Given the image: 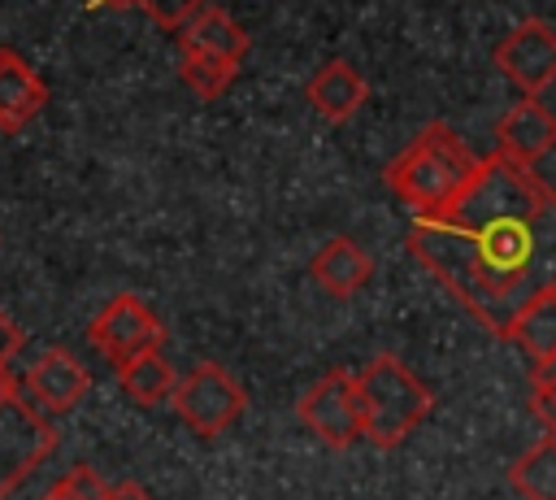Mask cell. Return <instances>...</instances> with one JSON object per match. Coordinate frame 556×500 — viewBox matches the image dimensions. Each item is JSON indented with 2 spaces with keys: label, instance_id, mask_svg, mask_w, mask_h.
<instances>
[{
  "label": "cell",
  "instance_id": "obj_1",
  "mask_svg": "<svg viewBox=\"0 0 556 500\" xmlns=\"http://www.w3.org/2000/svg\"><path fill=\"white\" fill-rule=\"evenodd\" d=\"M408 252L478 317L508 339L513 322L556 291V191L500 148L482 157L469 191L439 217H413Z\"/></svg>",
  "mask_w": 556,
  "mask_h": 500
},
{
  "label": "cell",
  "instance_id": "obj_2",
  "mask_svg": "<svg viewBox=\"0 0 556 500\" xmlns=\"http://www.w3.org/2000/svg\"><path fill=\"white\" fill-rule=\"evenodd\" d=\"M478 170H482V157H473L469 143L447 122H430L382 170V178L413 217H439L469 191Z\"/></svg>",
  "mask_w": 556,
  "mask_h": 500
},
{
  "label": "cell",
  "instance_id": "obj_3",
  "mask_svg": "<svg viewBox=\"0 0 556 500\" xmlns=\"http://www.w3.org/2000/svg\"><path fill=\"white\" fill-rule=\"evenodd\" d=\"M356 391H361L365 439L374 448H400L434 409V391L395 352L369 357L365 370L356 374Z\"/></svg>",
  "mask_w": 556,
  "mask_h": 500
},
{
  "label": "cell",
  "instance_id": "obj_4",
  "mask_svg": "<svg viewBox=\"0 0 556 500\" xmlns=\"http://www.w3.org/2000/svg\"><path fill=\"white\" fill-rule=\"evenodd\" d=\"M87 339H91V348H96L113 370H122V365L139 361L143 352H156V348L165 343V326H161V317L148 309V300H139L135 291H117V296H109V300L100 304V313L91 317Z\"/></svg>",
  "mask_w": 556,
  "mask_h": 500
},
{
  "label": "cell",
  "instance_id": "obj_5",
  "mask_svg": "<svg viewBox=\"0 0 556 500\" xmlns=\"http://www.w3.org/2000/svg\"><path fill=\"white\" fill-rule=\"evenodd\" d=\"M248 409V391L230 378V370H222L217 361H195L174 391V413L200 435L213 439L222 430H230L239 422V413Z\"/></svg>",
  "mask_w": 556,
  "mask_h": 500
},
{
  "label": "cell",
  "instance_id": "obj_6",
  "mask_svg": "<svg viewBox=\"0 0 556 500\" xmlns=\"http://www.w3.org/2000/svg\"><path fill=\"white\" fill-rule=\"evenodd\" d=\"M300 422L326 443V448H352L356 439H365V417H361V391H356V374L348 370H330L321 374L295 404Z\"/></svg>",
  "mask_w": 556,
  "mask_h": 500
},
{
  "label": "cell",
  "instance_id": "obj_7",
  "mask_svg": "<svg viewBox=\"0 0 556 500\" xmlns=\"http://www.w3.org/2000/svg\"><path fill=\"white\" fill-rule=\"evenodd\" d=\"M56 448L52 422L35 409V396L0 400V500L17 491V483Z\"/></svg>",
  "mask_w": 556,
  "mask_h": 500
},
{
  "label": "cell",
  "instance_id": "obj_8",
  "mask_svg": "<svg viewBox=\"0 0 556 500\" xmlns=\"http://www.w3.org/2000/svg\"><path fill=\"white\" fill-rule=\"evenodd\" d=\"M495 70L521 91V96H543L556 83V26L526 17L517 22L491 52Z\"/></svg>",
  "mask_w": 556,
  "mask_h": 500
},
{
  "label": "cell",
  "instance_id": "obj_9",
  "mask_svg": "<svg viewBox=\"0 0 556 500\" xmlns=\"http://www.w3.org/2000/svg\"><path fill=\"white\" fill-rule=\"evenodd\" d=\"M495 139H500V152L504 157H513L521 165H539L556 148V113L539 96H526V100H517L500 117Z\"/></svg>",
  "mask_w": 556,
  "mask_h": 500
},
{
  "label": "cell",
  "instance_id": "obj_10",
  "mask_svg": "<svg viewBox=\"0 0 556 500\" xmlns=\"http://www.w3.org/2000/svg\"><path fill=\"white\" fill-rule=\"evenodd\" d=\"M91 387V374L83 370V361L70 352V348H48L30 370H26V391L52 409V413H65L74 409Z\"/></svg>",
  "mask_w": 556,
  "mask_h": 500
},
{
  "label": "cell",
  "instance_id": "obj_11",
  "mask_svg": "<svg viewBox=\"0 0 556 500\" xmlns=\"http://www.w3.org/2000/svg\"><path fill=\"white\" fill-rule=\"evenodd\" d=\"M43 104H48L43 78L26 65L22 52L0 48V130L4 135H17Z\"/></svg>",
  "mask_w": 556,
  "mask_h": 500
},
{
  "label": "cell",
  "instance_id": "obj_12",
  "mask_svg": "<svg viewBox=\"0 0 556 500\" xmlns=\"http://www.w3.org/2000/svg\"><path fill=\"white\" fill-rule=\"evenodd\" d=\"M308 104L326 117V122H348L361 113V104L369 100V83L356 65L348 61H326L308 83H304Z\"/></svg>",
  "mask_w": 556,
  "mask_h": 500
},
{
  "label": "cell",
  "instance_id": "obj_13",
  "mask_svg": "<svg viewBox=\"0 0 556 500\" xmlns=\"http://www.w3.org/2000/svg\"><path fill=\"white\" fill-rule=\"evenodd\" d=\"M178 48L182 52H208V57H222V61L243 65V57H248V30L226 9L204 4V9H195L178 26Z\"/></svg>",
  "mask_w": 556,
  "mask_h": 500
},
{
  "label": "cell",
  "instance_id": "obj_14",
  "mask_svg": "<svg viewBox=\"0 0 556 500\" xmlns=\"http://www.w3.org/2000/svg\"><path fill=\"white\" fill-rule=\"evenodd\" d=\"M308 274L317 278V287H326L330 296L348 300V296H356L374 278V261H369V252L356 239L334 235V239H326L317 248V257L308 261Z\"/></svg>",
  "mask_w": 556,
  "mask_h": 500
},
{
  "label": "cell",
  "instance_id": "obj_15",
  "mask_svg": "<svg viewBox=\"0 0 556 500\" xmlns=\"http://www.w3.org/2000/svg\"><path fill=\"white\" fill-rule=\"evenodd\" d=\"M508 483L521 500H556V430L539 435L508 465Z\"/></svg>",
  "mask_w": 556,
  "mask_h": 500
},
{
  "label": "cell",
  "instance_id": "obj_16",
  "mask_svg": "<svg viewBox=\"0 0 556 500\" xmlns=\"http://www.w3.org/2000/svg\"><path fill=\"white\" fill-rule=\"evenodd\" d=\"M508 343H517V348L530 357V365H547V361L556 357V291L539 296V300L513 322Z\"/></svg>",
  "mask_w": 556,
  "mask_h": 500
},
{
  "label": "cell",
  "instance_id": "obj_17",
  "mask_svg": "<svg viewBox=\"0 0 556 500\" xmlns=\"http://www.w3.org/2000/svg\"><path fill=\"white\" fill-rule=\"evenodd\" d=\"M117 378H122V391H126L135 404H161V400H174V391H178V374H174V365L161 357V348H156V352H143V357L130 361V365H122Z\"/></svg>",
  "mask_w": 556,
  "mask_h": 500
},
{
  "label": "cell",
  "instance_id": "obj_18",
  "mask_svg": "<svg viewBox=\"0 0 556 500\" xmlns=\"http://www.w3.org/2000/svg\"><path fill=\"white\" fill-rule=\"evenodd\" d=\"M178 74H182V83H187L200 100H217V96H226V87L235 83L239 65H235V61H222V57H208V52H182Z\"/></svg>",
  "mask_w": 556,
  "mask_h": 500
},
{
  "label": "cell",
  "instance_id": "obj_19",
  "mask_svg": "<svg viewBox=\"0 0 556 500\" xmlns=\"http://www.w3.org/2000/svg\"><path fill=\"white\" fill-rule=\"evenodd\" d=\"M530 413L539 417L543 430H556V357L547 365H534V378H530Z\"/></svg>",
  "mask_w": 556,
  "mask_h": 500
},
{
  "label": "cell",
  "instance_id": "obj_20",
  "mask_svg": "<svg viewBox=\"0 0 556 500\" xmlns=\"http://www.w3.org/2000/svg\"><path fill=\"white\" fill-rule=\"evenodd\" d=\"M52 487H56L65 500H109V491H113V487H109L91 465H74V470H70V474H61Z\"/></svg>",
  "mask_w": 556,
  "mask_h": 500
},
{
  "label": "cell",
  "instance_id": "obj_21",
  "mask_svg": "<svg viewBox=\"0 0 556 500\" xmlns=\"http://www.w3.org/2000/svg\"><path fill=\"white\" fill-rule=\"evenodd\" d=\"M208 0H139V9L156 22V26H165V30H178L195 9H204Z\"/></svg>",
  "mask_w": 556,
  "mask_h": 500
},
{
  "label": "cell",
  "instance_id": "obj_22",
  "mask_svg": "<svg viewBox=\"0 0 556 500\" xmlns=\"http://www.w3.org/2000/svg\"><path fill=\"white\" fill-rule=\"evenodd\" d=\"M17 352H22V330H17V322L0 309V365H9Z\"/></svg>",
  "mask_w": 556,
  "mask_h": 500
},
{
  "label": "cell",
  "instance_id": "obj_23",
  "mask_svg": "<svg viewBox=\"0 0 556 500\" xmlns=\"http://www.w3.org/2000/svg\"><path fill=\"white\" fill-rule=\"evenodd\" d=\"M109 500H152L139 483H113V491H109Z\"/></svg>",
  "mask_w": 556,
  "mask_h": 500
},
{
  "label": "cell",
  "instance_id": "obj_24",
  "mask_svg": "<svg viewBox=\"0 0 556 500\" xmlns=\"http://www.w3.org/2000/svg\"><path fill=\"white\" fill-rule=\"evenodd\" d=\"M126 4H139V0H87V9H126Z\"/></svg>",
  "mask_w": 556,
  "mask_h": 500
},
{
  "label": "cell",
  "instance_id": "obj_25",
  "mask_svg": "<svg viewBox=\"0 0 556 500\" xmlns=\"http://www.w3.org/2000/svg\"><path fill=\"white\" fill-rule=\"evenodd\" d=\"M39 500H65V496H61V491H56V487H52V491H43V496H39Z\"/></svg>",
  "mask_w": 556,
  "mask_h": 500
}]
</instances>
